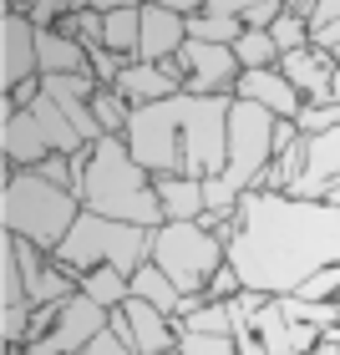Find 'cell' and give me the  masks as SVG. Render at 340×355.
<instances>
[{
    "mask_svg": "<svg viewBox=\"0 0 340 355\" xmlns=\"http://www.w3.org/2000/svg\"><path fill=\"white\" fill-rule=\"evenodd\" d=\"M223 254L254 295H300L310 274L340 264V208L254 188L239 198V214L223 234Z\"/></svg>",
    "mask_w": 340,
    "mask_h": 355,
    "instance_id": "obj_1",
    "label": "cell"
},
{
    "mask_svg": "<svg viewBox=\"0 0 340 355\" xmlns=\"http://www.w3.org/2000/svg\"><path fill=\"white\" fill-rule=\"evenodd\" d=\"M234 96L178 92L168 102L137 107L127 122V148L153 178H219L229 163Z\"/></svg>",
    "mask_w": 340,
    "mask_h": 355,
    "instance_id": "obj_2",
    "label": "cell"
},
{
    "mask_svg": "<svg viewBox=\"0 0 340 355\" xmlns=\"http://www.w3.org/2000/svg\"><path fill=\"white\" fill-rule=\"evenodd\" d=\"M82 208L137 229H163V198H158V178L133 157L127 137H102L87 148L82 168Z\"/></svg>",
    "mask_w": 340,
    "mask_h": 355,
    "instance_id": "obj_3",
    "label": "cell"
},
{
    "mask_svg": "<svg viewBox=\"0 0 340 355\" xmlns=\"http://www.w3.org/2000/svg\"><path fill=\"white\" fill-rule=\"evenodd\" d=\"M82 218V193L71 188H56L51 178H41L36 168L26 173H6L0 178V229L26 239L51 254L61 239L76 229Z\"/></svg>",
    "mask_w": 340,
    "mask_h": 355,
    "instance_id": "obj_4",
    "label": "cell"
},
{
    "mask_svg": "<svg viewBox=\"0 0 340 355\" xmlns=\"http://www.w3.org/2000/svg\"><path fill=\"white\" fill-rule=\"evenodd\" d=\"M51 259L67 269V274H92V269H122V274H137L142 264L153 259V229H137V223H117V218H102V214H87L76 218V229L51 249Z\"/></svg>",
    "mask_w": 340,
    "mask_h": 355,
    "instance_id": "obj_5",
    "label": "cell"
},
{
    "mask_svg": "<svg viewBox=\"0 0 340 355\" xmlns=\"http://www.w3.org/2000/svg\"><path fill=\"white\" fill-rule=\"evenodd\" d=\"M153 264L183 289V295H208V279L229 264L219 234H203L198 223H163L153 229Z\"/></svg>",
    "mask_w": 340,
    "mask_h": 355,
    "instance_id": "obj_6",
    "label": "cell"
},
{
    "mask_svg": "<svg viewBox=\"0 0 340 355\" xmlns=\"http://www.w3.org/2000/svg\"><path fill=\"white\" fill-rule=\"evenodd\" d=\"M112 325V310H102L96 300H87L82 289H76L71 300H61L56 304V320H51V330L41 335V340H31L21 355H82L87 340H96Z\"/></svg>",
    "mask_w": 340,
    "mask_h": 355,
    "instance_id": "obj_7",
    "label": "cell"
},
{
    "mask_svg": "<svg viewBox=\"0 0 340 355\" xmlns=\"http://www.w3.org/2000/svg\"><path fill=\"white\" fill-rule=\"evenodd\" d=\"M178 76H183V92H193V96H234L244 67H239L234 46L183 41V51H178Z\"/></svg>",
    "mask_w": 340,
    "mask_h": 355,
    "instance_id": "obj_8",
    "label": "cell"
},
{
    "mask_svg": "<svg viewBox=\"0 0 340 355\" xmlns=\"http://www.w3.org/2000/svg\"><path fill=\"white\" fill-rule=\"evenodd\" d=\"M289 198L340 208V127H330L320 137H305V168L289 183Z\"/></svg>",
    "mask_w": 340,
    "mask_h": 355,
    "instance_id": "obj_9",
    "label": "cell"
},
{
    "mask_svg": "<svg viewBox=\"0 0 340 355\" xmlns=\"http://www.w3.org/2000/svg\"><path fill=\"white\" fill-rule=\"evenodd\" d=\"M41 76V51H36V26L21 15V6L0 10V92H15L21 82Z\"/></svg>",
    "mask_w": 340,
    "mask_h": 355,
    "instance_id": "obj_10",
    "label": "cell"
},
{
    "mask_svg": "<svg viewBox=\"0 0 340 355\" xmlns=\"http://www.w3.org/2000/svg\"><path fill=\"white\" fill-rule=\"evenodd\" d=\"M112 320L127 330V340H133L137 355H168L178 350V320L153 310L148 300H127L122 310H112Z\"/></svg>",
    "mask_w": 340,
    "mask_h": 355,
    "instance_id": "obj_11",
    "label": "cell"
},
{
    "mask_svg": "<svg viewBox=\"0 0 340 355\" xmlns=\"http://www.w3.org/2000/svg\"><path fill=\"white\" fill-rule=\"evenodd\" d=\"M280 71H284V82L300 92L305 107H330L335 102V61L325 51H315V46L289 51V56H280Z\"/></svg>",
    "mask_w": 340,
    "mask_h": 355,
    "instance_id": "obj_12",
    "label": "cell"
},
{
    "mask_svg": "<svg viewBox=\"0 0 340 355\" xmlns=\"http://www.w3.org/2000/svg\"><path fill=\"white\" fill-rule=\"evenodd\" d=\"M183 41H188V21L173 6H142V41H137V61L142 67L178 61Z\"/></svg>",
    "mask_w": 340,
    "mask_h": 355,
    "instance_id": "obj_13",
    "label": "cell"
},
{
    "mask_svg": "<svg viewBox=\"0 0 340 355\" xmlns=\"http://www.w3.org/2000/svg\"><path fill=\"white\" fill-rule=\"evenodd\" d=\"M112 92L137 112V107H153V102L178 96V92H183V76H178V61H163V67H142V61H133V67L117 76Z\"/></svg>",
    "mask_w": 340,
    "mask_h": 355,
    "instance_id": "obj_14",
    "label": "cell"
},
{
    "mask_svg": "<svg viewBox=\"0 0 340 355\" xmlns=\"http://www.w3.org/2000/svg\"><path fill=\"white\" fill-rule=\"evenodd\" d=\"M239 102H254V107H264L269 117H280V122H295L305 102H300V92L284 82V71L274 67V71H244L239 76V87H234Z\"/></svg>",
    "mask_w": 340,
    "mask_h": 355,
    "instance_id": "obj_15",
    "label": "cell"
},
{
    "mask_svg": "<svg viewBox=\"0 0 340 355\" xmlns=\"http://www.w3.org/2000/svg\"><path fill=\"white\" fill-rule=\"evenodd\" d=\"M96 15H102V46L133 67L137 41H142V6H133V0H96Z\"/></svg>",
    "mask_w": 340,
    "mask_h": 355,
    "instance_id": "obj_16",
    "label": "cell"
},
{
    "mask_svg": "<svg viewBox=\"0 0 340 355\" xmlns=\"http://www.w3.org/2000/svg\"><path fill=\"white\" fill-rule=\"evenodd\" d=\"M158 198H163V218L168 223H198L208 214L203 178H158Z\"/></svg>",
    "mask_w": 340,
    "mask_h": 355,
    "instance_id": "obj_17",
    "label": "cell"
},
{
    "mask_svg": "<svg viewBox=\"0 0 340 355\" xmlns=\"http://www.w3.org/2000/svg\"><path fill=\"white\" fill-rule=\"evenodd\" d=\"M133 300H148L153 310H163V315H173V320H178V315H183V300H188V295H183V289H178L168 274L148 259V264L133 274Z\"/></svg>",
    "mask_w": 340,
    "mask_h": 355,
    "instance_id": "obj_18",
    "label": "cell"
},
{
    "mask_svg": "<svg viewBox=\"0 0 340 355\" xmlns=\"http://www.w3.org/2000/svg\"><path fill=\"white\" fill-rule=\"evenodd\" d=\"M244 36V26L223 10V0H203L198 15H188V41H214V46H234Z\"/></svg>",
    "mask_w": 340,
    "mask_h": 355,
    "instance_id": "obj_19",
    "label": "cell"
},
{
    "mask_svg": "<svg viewBox=\"0 0 340 355\" xmlns=\"http://www.w3.org/2000/svg\"><path fill=\"white\" fill-rule=\"evenodd\" d=\"M76 289H82L87 300H96L102 310H122L127 300H133V274H122V269H92L76 279Z\"/></svg>",
    "mask_w": 340,
    "mask_h": 355,
    "instance_id": "obj_20",
    "label": "cell"
},
{
    "mask_svg": "<svg viewBox=\"0 0 340 355\" xmlns=\"http://www.w3.org/2000/svg\"><path fill=\"white\" fill-rule=\"evenodd\" d=\"M15 304H31V300H26L21 249H15V239L6 234V239H0V310H15Z\"/></svg>",
    "mask_w": 340,
    "mask_h": 355,
    "instance_id": "obj_21",
    "label": "cell"
},
{
    "mask_svg": "<svg viewBox=\"0 0 340 355\" xmlns=\"http://www.w3.org/2000/svg\"><path fill=\"white\" fill-rule=\"evenodd\" d=\"M310 46L325 51L335 67H340V0H315V15H310Z\"/></svg>",
    "mask_w": 340,
    "mask_h": 355,
    "instance_id": "obj_22",
    "label": "cell"
},
{
    "mask_svg": "<svg viewBox=\"0 0 340 355\" xmlns=\"http://www.w3.org/2000/svg\"><path fill=\"white\" fill-rule=\"evenodd\" d=\"M234 56L244 71H274L280 67V46L269 41V31H244V36L234 41Z\"/></svg>",
    "mask_w": 340,
    "mask_h": 355,
    "instance_id": "obj_23",
    "label": "cell"
},
{
    "mask_svg": "<svg viewBox=\"0 0 340 355\" xmlns=\"http://www.w3.org/2000/svg\"><path fill=\"white\" fill-rule=\"evenodd\" d=\"M92 112H96V122H102V132H107V137H122V132H127V122H133V107H127L112 87H96Z\"/></svg>",
    "mask_w": 340,
    "mask_h": 355,
    "instance_id": "obj_24",
    "label": "cell"
},
{
    "mask_svg": "<svg viewBox=\"0 0 340 355\" xmlns=\"http://www.w3.org/2000/svg\"><path fill=\"white\" fill-rule=\"evenodd\" d=\"M178 350L183 355H239L234 335H223V330H188V325H178Z\"/></svg>",
    "mask_w": 340,
    "mask_h": 355,
    "instance_id": "obj_25",
    "label": "cell"
},
{
    "mask_svg": "<svg viewBox=\"0 0 340 355\" xmlns=\"http://www.w3.org/2000/svg\"><path fill=\"white\" fill-rule=\"evenodd\" d=\"M269 41L280 46V56L305 51V46H310V21H305V15H295V10H289V0H284V15L269 26Z\"/></svg>",
    "mask_w": 340,
    "mask_h": 355,
    "instance_id": "obj_26",
    "label": "cell"
},
{
    "mask_svg": "<svg viewBox=\"0 0 340 355\" xmlns=\"http://www.w3.org/2000/svg\"><path fill=\"white\" fill-rule=\"evenodd\" d=\"M21 15L36 31H61L76 15V6H67V0H36V6H21Z\"/></svg>",
    "mask_w": 340,
    "mask_h": 355,
    "instance_id": "obj_27",
    "label": "cell"
},
{
    "mask_svg": "<svg viewBox=\"0 0 340 355\" xmlns=\"http://www.w3.org/2000/svg\"><path fill=\"white\" fill-rule=\"evenodd\" d=\"M295 127H300V137H320V132H330V127H340V107L335 102L330 107H305L295 117Z\"/></svg>",
    "mask_w": 340,
    "mask_h": 355,
    "instance_id": "obj_28",
    "label": "cell"
},
{
    "mask_svg": "<svg viewBox=\"0 0 340 355\" xmlns=\"http://www.w3.org/2000/svg\"><path fill=\"white\" fill-rule=\"evenodd\" d=\"M82 355H137V350H133V340H127V330L117 325V320H112V325L96 335V340H87Z\"/></svg>",
    "mask_w": 340,
    "mask_h": 355,
    "instance_id": "obj_29",
    "label": "cell"
},
{
    "mask_svg": "<svg viewBox=\"0 0 340 355\" xmlns=\"http://www.w3.org/2000/svg\"><path fill=\"white\" fill-rule=\"evenodd\" d=\"M234 295H244V279H239V274H234V264H223L219 274H214V279H208V300H234Z\"/></svg>",
    "mask_w": 340,
    "mask_h": 355,
    "instance_id": "obj_30",
    "label": "cell"
},
{
    "mask_svg": "<svg viewBox=\"0 0 340 355\" xmlns=\"http://www.w3.org/2000/svg\"><path fill=\"white\" fill-rule=\"evenodd\" d=\"M335 107H340V67H335Z\"/></svg>",
    "mask_w": 340,
    "mask_h": 355,
    "instance_id": "obj_31",
    "label": "cell"
},
{
    "mask_svg": "<svg viewBox=\"0 0 340 355\" xmlns=\"http://www.w3.org/2000/svg\"><path fill=\"white\" fill-rule=\"evenodd\" d=\"M168 355H183V350H168Z\"/></svg>",
    "mask_w": 340,
    "mask_h": 355,
    "instance_id": "obj_32",
    "label": "cell"
}]
</instances>
